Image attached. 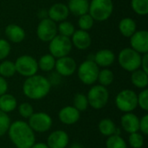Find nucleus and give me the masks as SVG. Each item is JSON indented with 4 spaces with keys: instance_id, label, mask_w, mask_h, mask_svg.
Returning a JSON list of instances; mask_svg holds the SVG:
<instances>
[{
    "instance_id": "42",
    "label": "nucleus",
    "mask_w": 148,
    "mask_h": 148,
    "mask_svg": "<svg viewBox=\"0 0 148 148\" xmlns=\"http://www.w3.org/2000/svg\"><path fill=\"white\" fill-rule=\"evenodd\" d=\"M30 148H49L48 147V145L44 144V143H42V142H39V143H34L33 146Z\"/></svg>"
},
{
    "instance_id": "32",
    "label": "nucleus",
    "mask_w": 148,
    "mask_h": 148,
    "mask_svg": "<svg viewBox=\"0 0 148 148\" xmlns=\"http://www.w3.org/2000/svg\"><path fill=\"white\" fill-rule=\"evenodd\" d=\"M74 107L79 111H85L88 107V98L85 95L78 93L74 97Z\"/></svg>"
},
{
    "instance_id": "19",
    "label": "nucleus",
    "mask_w": 148,
    "mask_h": 148,
    "mask_svg": "<svg viewBox=\"0 0 148 148\" xmlns=\"http://www.w3.org/2000/svg\"><path fill=\"white\" fill-rule=\"evenodd\" d=\"M121 123L122 128L129 134L136 133L139 131L140 127V119L137 115L130 113H126L124 115H122L121 119Z\"/></svg>"
},
{
    "instance_id": "11",
    "label": "nucleus",
    "mask_w": 148,
    "mask_h": 148,
    "mask_svg": "<svg viewBox=\"0 0 148 148\" xmlns=\"http://www.w3.org/2000/svg\"><path fill=\"white\" fill-rule=\"evenodd\" d=\"M57 32L56 23L49 17L42 19L36 28L37 37L42 42H50L57 35Z\"/></svg>"
},
{
    "instance_id": "3",
    "label": "nucleus",
    "mask_w": 148,
    "mask_h": 148,
    "mask_svg": "<svg viewBox=\"0 0 148 148\" xmlns=\"http://www.w3.org/2000/svg\"><path fill=\"white\" fill-rule=\"evenodd\" d=\"M114 10L112 0H92L89 3L88 14L95 21L103 22L108 20Z\"/></svg>"
},
{
    "instance_id": "12",
    "label": "nucleus",
    "mask_w": 148,
    "mask_h": 148,
    "mask_svg": "<svg viewBox=\"0 0 148 148\" xmlns=\"http://www.w3.org/2000/svg\"><path fill=\"white\" fill-rule=\"evenodd\" d=\"M55 69L59 75L70 76L75 72L77 65L75 59L69 56H66L63 57L57 58V60H56Z\"/></svg>"
},
{
    "instance_id": "1",
    "label": "nucleus",
    "mask_w": 148,
    "mask_h": 148,
    "mask_svg": "<svg viewBox=\"0 0 148 148\" xmlns=\"http://www.w3.org/2000/svg\"><path fill=\"white\" fill-rule=\"evenodd\" d=\"M8 134L11 142L16 148H30L36 142L34 131L28 123L23 121L10 123Z\"/></svg>"
},
{
    "instance_id": "43",
    "label": "nucleus",
    "mask_w": 148,
    "mask_h": 148,
    "mask_svg": "<svg viewBox=\"0 0 148 148\" xmlns=\"http://www.w3.org/2000/svg\"><path fill=\"white\" fill-rule=\"evenodd\" d=\"M69 148H82V146L79 143H73Z\"/></svg>"
},
{
    "instance_id": "18",
    "label": "nucleus",
    "mask_w": 148,
    "mask_h": 148,
    "mask_svg": "<svg viewBox=\"0 0 148 148\" xmlns=\"http://www.w3.org/2000/svg\"><path fill=\"white\" fill-rule=\"evenodd\" d=\"M114 59H115V55L112 50L103 49L97 51V53L94 55L93 61L97 64L98 67L107 68L114 63Z\"/></svg>"
},
{
    "instance_id": "14",
    "label": "nucleus",
    "mask_w": 148,
    "mask_h": 148,
    "mask_svg": "<svg viewBox=\"0 0 148 148\" xmlns=\"http://www.w3.org/2000/svg\"><path fill=\"white\" fill-rule=\"evenodd\" d=\"M69 13L70 12L68 9V6L62 3H56L51 5L48 10L49 18L54 21L55 23L65 21L68 18Z\"/></svg>"
},
{
    "instance_id": "33",
    "label": "nucleus",
    "mask_w": 148,
    "mask_h": 148,
    "mask_svg": "<svg viewBox=\"0 0 148 148\" xmlns=\"http://www.w3.org/2000/svg\"><path fill=\"white\" fill-rule=\"evenodd\" d=\"M95 20L93 19V17L88 14H84L79 16V20H78V26L80 28V29L82 30H89L93 25H94Z\"/></svg>"
},
{
    "instance_id": "41",
    "label": "nucleus",
    "mask_w": 148,
    "mask_h": 148,
    "mask_svg": "<svg viewBox=\"0 0 148 148\" xmlns=\"http://www.w3.org/2000/svg\"><path fill=\"white\" fill-rule=\"evenodd\" d=\"M8 90V83L3 76L0 75V96L5 94Z\"/></svg>"
},
{
    "instance_id": "28",
    "label": "nucleus",
    "mask_w": 148,
    "mask_h": 148,
    "mask_svg": "<svg viewBox=\"0 0 148 148\" xmlns=\"http://www.w3.org/2000/svg\"><path fill=\"white\" fill-rule=\"evenodd\" d=\"M16 74L15 63L11 61H3L0 63V75L3 78L12 77Z\"/></svg>"
},
{
    "instance_id": "8",
    "label": "nucleus",
    "mask_w": 148,
    "mask_h": 148,
    "mask_svg": "<svg viewBox=\"0 0 148 148\" xmlns=\"http://www.w3.org/2000/svg\"><path fill=\"white\" fill-rule=\"evenodd\" d=\"M115 104L119 110L130 113L138 107L137 95L131 89H124L116 95Z\"/></svg>"
},
{
    "instance_id": "2",
    "label": "nucleus",
    "mask_w": 148,
    "mask_h": 148,
    "mask_svg": "<svg viewBox=\"0 0 148 148\" xmlns=\"http://www.w3.org/2000/svg\"><path fill=\"white\" fill-rule=\"evenodd\" d=\"M51 83L49 80L40 75L27 77L23 85V92L30 100H40L44 98L50 91Z\"/></svg>"
},
{
    "instance_id": "22",
    "label": "nucleus",
    "mask_w": 148,
    "mask_h": 148,
    "mask_svg": "<svg viewBox=\"0 0 148 148\" xmlns=\"http://www.w3.org/2000/svg\"><path fill=\"white\" fill-rule=\"evenodd\" d=\"M136 23L131 17H125L119 23V30L125 37H131L136 31Z\"/></svg>"
},
{
    "instance_id": "13",
    "label": "nucleus",
    "mask_w": 148,
    "mask_h": 148,
    "mask_svg": "<svg viewBox=\"0 0 148 148\" xmlns=\"http://www.w3.org/2000/svg\"><path fill=\"white\" fill-rule=\"evenodd\" d=\"M131 48L140 54L148 52V32L147 30L135 31L130 37Z\"/></svg>"
},
{
    "instance_id": "9",
    "label": "nucleus",
    "mask_w": 148,
    "mask_h": 148,
    "mask_svg": "<svg viewBox=\"0 0 148 148\" xmlns=\"http://www.w3.org/2000/svg\"><path fill=\"white\" fill-rule=\"evenodd\" d=\"M14 63L16 72L25 77H29L36 75L37 73V70L39 69L37 61L29 55L19 56Z\"/></svg>"
},
{
    "instance_id": "26",
    "label": "nucleus",
    "mask_w": 148,
    "mask_h": 148,
    "mask_svg": "<svg viewBox=\"0 0 148 148\" xmlns=\"http://www.w3.org/2000/svg\"><path fill=\"white\" fill-rule=\"evenodd\" d=\"M37 64H38V69H40L42 71L49 72L55 69L56 58L50 54H46L39 59Z\"/></svg>"
},
{
    "instance_id": "24",
    "label": "nucleus",
    "mask_w": 148,
    "mask_h": 148,
    "mask_svg": "<svg viewBox=\"0 0 148 148\" xmlns=\"http://www.w3.org/2000/svg\"><path fill=\"white\" fill-rule=\"evenodd\" d=\"M131 82L138 88H146L148 85V74L142 69H137L132 72Z\"/></svg>"
},
{
    "instance_id": "37",
    "label": "nucleus",
    "mask_w": 148,
    "mask_h": 148,
    "mask_svg": "<svg viewBox=\"0 0 148 148\" xmlns=\"http://www.w3.org/2000/svg\"><path fill=\"white\" fill-rule=\"evenodd\" d=\"M138 106L141 108L144 111L148 110V90L144 88L138 95H137Z\"/></svg>"
},
{
    "instance_id": "30",
    "label": "nucleus",
    "mask_w": 148,
    "mask_h": 148,
    "mask_svg": "<svg viewBox=\"0 0 148 148\" xmlns=\"http://www.w3.org/2000/svg\"><path fill=\"white\" fill-rule=\"evenodd\" d=\"M107 148H127L125 140L118 134L109 136L106 141Z\"/></svg>"
},
{
    "instance_id": "7",
    "label": "nucleus",
    "mask_w": 148,
    "mask_h": 148,
    "mask_svg": "<svg viewBox=\"0 0 148 148\" xmlns=\"http://www.w3.org/2000/svg\"><path fill=\"white\" fill-rule=\"evenodd\" d=\"M99 67L93 60H86L81 63L77 69L80 81L86 85H92L97 81Z\"/></svg>"
},
{
    "instance_id": "29",
    "label": "nucleus",
    "mask_w": 148,
    "mask_h": 148,
    "mask_svg": "<svg viewBox=\"0 0 148 148\" xmlns=\"http://www.w3.org/2000/svg\"><path fill=\"white\" fill-rule=\"evenodd\" d=\"M131 7L140 16L148 14V0H131Z\"/></svg>"
},
{
    "instance_id": "10",
    "label": "nucleus",
    "mask_w": 148,
    "mask_h": 148,
    "mask_svg": "<svg viewBox=\"0 0 148 148\" xmlns=\"http://www.w3.org/2000/svg\"><path fill=\"white\" fill-rule=\"evenodd\" d=\"M52 118L44 112L33 113L29 118V126L34 132L44 133L49 131L52 127Z\"/></svg>"
},
{
    "instance_id": "23",
    "label": "nucleus",
    "mask_w": 148,
    "mask_h": 148,
    "mask_svg": "<svg viewBox=\"0 0 148 148\" xmlns=\"http://www.w3.org/2000/svg\"><path fill=\"white\" fill-rule=\"evenodd\" d=\"M17 105L16 99L10 94H3L0 96V110L4 113H10L16 109Z\"/></svg>"
},
{
    "instance_id": "39",
    "label": "nucleus",
    "mask_w": 148,
    "mask_h": 148,
    "mask_svg": "<svg viewBox=\"0 0 148 148\" xmlns=\"http://www.w3.org/2000/svg\"><path fill=\"white\" fill-rule=\"evenodd\" d=\"M139 130L141 131V133L144 135L148 134V115H144L140 120V127Z\"/></svg>"
},
{
    "instance_id": "31",
    "label": "nucleus",
    "mask_w": 148,
    "mask_h": 148,
    "mask_svg": "<svg viewBox=\"0 0 148 148\" xmlns=\"http://www.w3.org/2000/svg\"><path fill=\"white\" fill-rule=\"evenodd\" d=\"M57 31L59 32L60 35L70 38L75 32V26L70 22L65 20L60 22L59 25L57 26Z\"/></svg>"
},
{
    "instance_id": "17",
    "label": "nucleus",
    "mask_w": 148,
    "mask_h": 148,
    "mask_svg": "<svg viewBox=\"0 0 148 148\" xmlns=\"http://www.w3.org/2000/svg\"><path fill=\"white\" fill-rule=\"evenodd\" d=\"M59 120L65 125H73L80 119V112L72 106L62 108L59 112Z\"/></svg>"
},
{
    "instance_id": "21",
    "label": "nucleus",
    "mask_w": 148,
    "mask_h": 148,
    "mask_svg": "<svg viewBox=\"0 0 148 148\" xmlns=\"http://www.w3.org/2000/svg\"><path fill=\"white\" fill-rule=\"evenodd\" d=\"M68 9L73 15L80 16L88 13L89 3L88 0H69Z\"/></svg>"
},
{
    "instance_id": "38",
    "label": "nucleus",
    "mask_w": 148,
    "mask_h": 148,
    "mask_svg": "<svg viewBox=\"0 0 148 148\" xmlns=\"http://www.w3.org/2000/svg\"><path fill=\"white\" fill-rule=\"evenodd\" d=\"M10 53V44L5 39H0V61L5 59Z\"/></svg>"
},
{
    "instance_id": "35",
    "label": "nucleus",
    "mask_w": 148,
    "mask_h": 148,
    "mask_svg": "<svg viewBox=\"0 0 148 148\" xmlns=\"http://www.w3.org/2000/svg\"><path fill=\"white\" fill-rule=\"evenodd\" d=\"M10 126V119L9 115L0 110V137L4 135Z\"/></svg>"
},
{
    "instance_id": "15",
    "label": "nucleus",
    "mask_w": 148,
    "mask_h": 148,
    "mask_svg": "<svg viewBox=\"0 0 148 148\" xmlns=\"http://www.w3.org/2000/svg\"><path fill=\"white\" fill-rule=\"evenodd\" d=\"M71 42L76 49L80 50H85L88 49L91 45L92 39L89 33L86 30L78 29L75 30L74 34L72 35Z\"/></svg>"
},
{
    "instance_id": "4",
    "label": "nucleus",
    "mask_w": 148,
    "mask_h": 148,
    "mask_svg": "<svg viewBox=\"0 0 148 148\" xmlns=\"http://www.w3.org/2000/svg\"><path fill=\"white\" fill-rule=\"evenodd\" d=\"M141 54L138 53L132 48H125L119 53L118 62L126 71L134 72L140 68Z\"/></svg>"
},
{
    "instance_id": "20",
    "label": "nucleus",
    "mask_w": 148,
    "mask_h": 148,
    "mask_svg": "<svg viewBox=\"0 0 148 148\" xmlns=\"http://www.w3.org/2000/svg\"><path fill=\"white\" fill-rule=\"evenodd\" d=\"M4 33L8 40L14 43H20L25 38L24 29L17 24L11 23L7 25L5 27Z\"/></svg>"
},
{
    "instance_id": "25",
    "label": "nucleus",
    "mask_w": 148,
    "mask_h": 148,
    "mask_svg": "<svg viewBox=\"0 0 148 148\" xmlns=\"http://www.w3.org/2000/svg\"><path fill=\"white\" fill-rule=\"evenodd\" d=\"M99 131L100 133L107 137H109L113 134H118V129L114 124V122L111 120V119H103L100 121L99 123Z\"/></svg>"
},
{
    "instance_id": "5",
    "label": "nucleus",
    "mask_w": 148,
    "mask_h": 148,
    "mask_svg": "<svg viewBox=\"0 0 148 148\" xmlns=\"http://www.w3.org/2000/svg\"><path fill=\"white\" fill-rule=\"evenodd\" d=\"M49 54L55 58H60L69 56L72 50V42L69 37L56 35L50 42L49 45Z\"/></svg>"
},
{
    "instance_id": "40",
    "label": "nucleus",
    "mask_w": 148,
    "mask_h": 148,
    "mask_svg": "<svg viewBox=\"0 0 148 148\" xmlns=\"http://www.w3.org/2000/svg\"><path fill=\"white\" fill-rule=\"evenodd\" d=\"M140 68L143 71H145L146 73L148 74V54H143V56H141V64H140Z\"/></svg>"
},
{
    "instance_id": "34",
    "label": "nucleus",
    "mask_w": 148,
    "mask_h": 148,
    "mask_svg": "<svg viewBox=\"0 0 148 148\" xmlns=\"http://www.w3.org/2000/svg\"><path fill=\"white\" fill-rule=\"evenodd\" d=\"M128 142L130 147L133 148H141L144 146V137L138 132L130 134Z\"/></svg>"
},
{
    "instance_id": "16",
    "label": "nucleus",
    "mask_w": 148,
    "mask_h": 148,
    "mask_svg": "<svg viewBox=\"0 0 148 148\" xmlns=\"http://www.w3.org/2000/svg\"><path fill=\"white\" fill-rule=\"evenodd\" d=\"M69 141V137L65 131L57 130L49 134L47 145L49 148H65Z\"/></svg>"
},
{
    "instance_id": "36",
    "label": "nucleus",
    "mask_w": 148,
    "mask_h": 148,
    "mask_svg": "<svg viewBox=\"0 0 148 148\" xmlns=\"http://www.w3.org/2000/svg\"><path fill=\"white\" fill-rule=\"evenodd\" d=\"M18 112L20 115L25 119H29L34 113L33 107L28 103V102H23L18 107Z\"/></svg>"
},
{
    "instance_id": "27",
    "label": "nucleus",
    "mask_w": 148,
    "mask_h": 148,
    "mask_svg": "<svg viewBox=\"0 0 148 148\" xmlns=\"http://www.w3.org/2000/svg\"><path fill=\"white\" fill-rule=\"evenodd\" d=\"M114 79V75L112 70L108 69H103L99 71L97 81L99 82L100 85L108 87L113 83Z\"/></svg>"
},
{
    "instance_id": "6",
    "label": "nucleus",
    "mask_w": 148,
    "mask_h": 148,
    "mask_svg": "<svg viewBox=\"0 0 148 148\" xmlns=\"http://www.w3.org/2000/svg\"><path fill=\"white\" fill-rule=\"evenodd\" d=\"M87 98L89 106L95 109H101L108 102L109 92L104 86L95 85L89 89Z\"/></svg>"
}]
</instances>
